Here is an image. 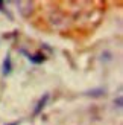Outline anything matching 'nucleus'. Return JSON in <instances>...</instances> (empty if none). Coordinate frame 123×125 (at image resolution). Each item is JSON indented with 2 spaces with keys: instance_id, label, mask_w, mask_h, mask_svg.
Wrapping results in <instances>:
<instances>
[{
  "instance_id": "obj_1",
  "label": "nucleus",
  "mask_w": 123,
  "mask_h": 125,
  "mask_svg": "<svg viewBox=\"0 0 123 125\" xmlns=\"http://www.w3.org/2000/svg\"><path fill=\"white\" fill-rule=\"evenodd\" d=\"M49 93H44V95H43V98L38 101V104H36V107H35V110H34V116H38L41 111H43V108L46 107V104H47V101H49Z\"/></svg>"
},
{
  "instance_id": "obj_2",
  "label": "nucleus",
  "mask_w": 123,
  "mask_h": 125,
  "mask_svg": "<svg viewBox=\"0 0 123 125\" xmlns=\"http://www.w3.org/2000/svg\"><path fill=\"white\" fill-rule=\"evenodd\" d=\"M11 72H12V60H11V55L8 53V55H6V58L3 60L2 73L5 75V76H8V75H11Z\"/></svg>"
},
{
  "instance_id": "obj_3",
  "label": "nucleus",
  "mask_w": 123,
  "mask_h": 125,
  "mask_svg": "<svg viewBox=\"0 0 123 125\" xmlns=\"http://www.w3.org/2000/svg\"><path fill=\"white\" fill-rule=\"evenodd\" d=\"M27 60L32 62V64H41V62H44L46 61V55L43 53V52H36L34 55H27Z\"/></svg>"
},
{
  "instance_id": "obj_4",
  "label": "nucleus",
  "mask_w": 123,
  "mask_h": 125,
  "mask_svg": "<svg viewBox=\"0 0 123 125\" xmlns=\"http://www.w3.org/2000/svg\"><path fill=\"white\" fill-rule=\"evenodd\" d=\"M87 95L91 96V98H100V96L105 95V90H103V89H94V90L87 92Z\"/></svg>"
},
{
  "instance_id": "obj_5",
  "label": "nucleus",
  "mask_w": 123,
  "mask_h": 125,
  "mask_svg": "<svg viewBox=\"0 0 123 125\" xmlns=\"http://www.w3.org/2000/svg\"><path fill=\"white\" fill-rule=\"evenodd\" d=\"M115 104H117V107H122V98H117V101H115Z\"/></svg>"
},
{
  "instance_id": "obj_6",
  "label": "nucleus",
  "mask_w": 123,
  "mask_h": 125,
  "mask_svg": "<svg viewBox=\"0 0 123 125\" xmlns=\"http://www.w3.org/2000/svg\"><path fill=\"white\" fill-rule=\"evenodd\" d=\"M20 122H11V124H8V125H18Z\"/></svg>"
}]
</instances>
